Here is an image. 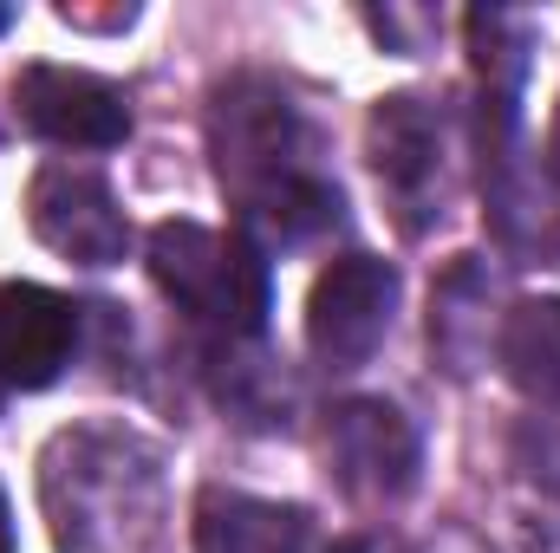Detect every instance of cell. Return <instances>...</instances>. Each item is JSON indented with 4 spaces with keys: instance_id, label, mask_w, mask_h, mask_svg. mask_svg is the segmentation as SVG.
<instances>
[{
    "instance_id": "cell-1",
    "label": "cell",
    "mask_w": 560,
    "mask_h": 553,
    "mask_svg": "<svg viewBox=\"0 0 560 553\" xmlns=\"http://www.w3.org/2000/svg\"><path fill=\"white\" fill-rule=\"evenodd\" d=\"M209 150H215V176L235 196L242 222L255 235H268V242H313L346 209L339 183L319 163L313 125L261 72H242V79L215 85V98H209Z\"/></svg>"
},
{
    "instance_id": "cell-2",
    "label": "cell",
    "mask_w": 560,
    "mask_h": 553,
    "mask_svg": "<svg viewBox=\"0 0 560 553\" xmlns=\"http://www.w3.org/2000/svg\"><path fill=\"white\" fill-rule=\"evenodd\" d=\"M59 553H138L156 521V456L125 430H66L39 469Z\"/></svg>"
},
{
    "instance_id": "cell-3",
    "label": "cell",
    "mask_w": 560,
    "mask_h": 553,
    "mask_svg": "<svg viewBox=\"0 0 560 553\" xmlns=\"http://www.w3.org/2000/svg\"><path fill=\"white\" fill-rule=\"evenodd\" d=\"M150 280L170 306L222 339H255L268 326V261L248 235L202 228V222H156L150 228Z\"/></svg>"
},
{
    "instance_id": "cell-4",
    "label": "cell",
    "mask_w": 560,
    "mask_h": 553,
    "mask_svg": "<svg viewBox=\"0 0 560 553\" xmlns=\"http://www.w3.org/2000/svg\"><path fill=\"white\" fill-rule=\"evenodd\" d=\"M365 150H372V169H378V189L398 215L405 235H423L450 215V196H456V138H450V118L430 105V98H378L372 125H365Z\"/></svg>"
},
{
    "instance_id": "cell-5",
    "label": "cell",
    "mask_w": 560,
    "mask_h": 553,
    "mask_svg": "<svg viewBox=\"0 0 560 553\" xmlns=\"http://www.w3.org/2000/svg\"><path fill=\"white\" fill-rule=\"evenodd\" d=\"M482 183L495 242L522 261L560 255V156H535L522 143V118L482 105Z\"/></svg>"
},
{
    "instance_id": "cell-6",
    "label": "cell",
    "mask_w": 560,
    "mask_h": 553,
    "mask_svg": "<svg viewBox=\"0 0 560 553\" xmlns=\"http://www.w3.org/2000/svg\"><path fill=\"white\" fill-rule=\"evenodd\" d=\"M392 306H398V274L378 255H346L313 280L306 299V345L326 372H359L385 332H392Z\"/></svg>"
},
{
    "instance_id": "cell-7",
    "label": "cell",
    "mask_w": 560,
    "mask_h": 553,
    "mask_svg": "<svg viewBox=\"0 0 560 553\" xmlns=\"http://www.w3.org/2000/svg\"><path fill=\"white\" fill-rule=\"evenodd\" d=\"M26 222L52 255L79 261V268H118L131 248V222L98 169L46 163L26 189Z\"/></svg>"
},
{
    "instance_id": "cell-8",
    "label": "cell",
    "mask_w": 560,
    "mask_h": 553,
    "mask_svg": "<svg viewBox=\"0 0 560 553\" xmlns=\"http://www.w3.org/2000/svg\"><path fill=\"white\" fill-rule=\"evenodd\" d=\"M13 118L66 150H112L131 138V105L112 79L79 66H26L13 79Z\"/></svg>"
},
{
    "instance_id": "cell-9",
    "label": "cell",
    "mask_w": 560,
    "mask_h": 553,
    "mask_svg": "<svg viewBox=\"0 0 560 553\" xmlns=\"http://www.w3.org/2000/svg\"><path fill=\"white\" fill-rule=\"evenodd\" d=\"M326 456L352 502H398L418 482V430L378 398H352L332 411Z\"/></svg>"
},
{
    "instance_id": "cell-10",
    "label": "cell",
    "mask_w": 560,
    "mask_h": 553,
    "mask_svg": "<svg viewBox=\"0 0 560 553\" xmlns=\"http://www.w3.org/2000/svg\"><path fill=\"white\" fill-rule=\"evenodd\" d=\"M79 345V306L33 280H0V391H46Z\"/></svg>"
},
{
    "instance_id": "cell-11",
    "label": "cell",
    "mask_w": 560,
    "mask_h": 553,
    "mask_svg": "<svg viewBox=\"0 0 560 553\" xmlns=\"http://www.w3.org/2000/svg\"><path fill=\"white\" fill-rule=\"evenodd\" d=\"M196 553H313V521L287 502L209 489L196 502Z\"/></svg>"
},
{
    "instance_id": "cell-12",
    "label": "cell",
    "mask_w": 560,
    "mask_h": 553,
    "mask_svg": "<svg viewBox=\"0 0 560 553\" xmlns=\"http://www.w3.org/2000/svg\"><path fill=\"white\" fill-rule=\"evenodd\" d=\"M502 372L541 398V404H560V299H522L509 319H502Z\"/></svg>"
},
{
    "instance_id": "cell-13",
    "label": "cell",
    "mask_w": 560,
    "mask_h": 553,
    "mask_svg": "<svg viewBox=\"0 0 560 553\" xmlns=\"http://www.w3.org/2000/svg\"><path fill=\"white\" fill-rule=\"evenodd\" d=\"M339 553H405V548H398L392 534H359V541H346Z\"/></svg>"
},
{
    "instance_id": "cell-14",
    "label": "cell",
    "mask_w": 560,
    "mask_h": 553,
    "mask_svg": "<svg viewBox=\"0 0 560 553\" xmlns=\"http://www.w3.org/2000/svg\"><path fill=\"white\" fill-rule=\"evenodd\" d=\"M0 553H13V515H7V495H0Z\"/></svg>"
},
{
    "instance_id": "cell-15",
    "label": "cell",
    "mask_w": 560,
    "mask_h": 553,
    "mask_svg": "<svg viewBox=\"0 0 560 553\" xmlns=\"http://www.w3.org/2000/svg\"><path fill=\"white\" fill-rule=\"evenodd\" d=\"M7 20H13V13H7V7H0V33H7Z\"/></svg>"
}]
</instances>
